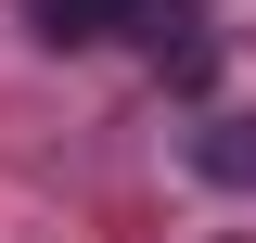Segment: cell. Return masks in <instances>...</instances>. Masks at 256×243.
I'll return each mask as SVG.
<instances>
[{"instance_id": "2", "label": "cell", "mask_w": 256, "mask_h": 243, "mask_svg": "<svg viewBox=\"0 0 256 243\" xmlns=\"http://www.w3.org/2000/svg\"><path fill=\"white\" fill-rule=\"evenodd\" d=\"M38 13V38L52 52H77V38H116V26H141V0H26Z\"/></svg>"}, {"instance_id": "1", "label": "cell", "mask_w": 256, "mask_h": 243, "mask_svg": "<svg viewBox=\"0 0 256 243\" xmlns=\"http://www.w3.org/2000/svg\"><path fill=\"white\" fill-rule=\"evenodd\" d=\"M192 166H205L218 192H256V116H205L192 128Z\"/></svg>"}]
</instances>
